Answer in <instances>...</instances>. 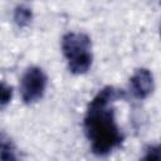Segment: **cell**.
<instances>
[{
  "mask_svg": "<svg viewBox=\"0 0 161 161\" xmlns=\"http://www.w3.org/2000/svg\"><path fill=\"white\" fill-rule=\"evenodd\" d=\"M13 98V88L0 80V107H5Z\"/></svg>",
  "mask_w": 161,
  "mask_h": 161,
  "instance_id": "8",
  "label": "cell"
},
{
  "mask_svg": "<svg viewBox=\"0 0 161 161\" xmlns=\"http://www.w3.org/2000/svg\"><path fill=\"white\" fill-rule=\"evenodd\" d=\"M33 19V11L26 5H18L14 10V20L19 26H26Z\"/></svg>",
  "mask_w": 161,
  "mask_h": 161,
  "instance_id": "6",
  "label": "cell"
},
{
  "mask_svg": "<svg viewBox=\"0 0 161 161\" xmlns=\"http://www.w3.org/2000/svg\"><path fill=\"white\" fill-rule=\"evenodd\" d=\"M62 50L68 62L91 55V39L84 33H67L62 39Z\"/></svg>",
  "mask_w": 161,
  "mask_h": 161,
  "instance_id": "3",
  "label": "cell"
},
{
  "mask_svg": "<svg viewBox=\"0 0 161 161\" xmlns=\"http://www.w3.org/2000/svg\"><path fill=\"white\" fill-rule=\"evenodd\" d=\"M0 161H20L11 140L0 132Z\"/></svg>",
  "mask_w": 161,
  "mask_h": 161,
  "instance_id": "5",
  "label": "cell"
},
{
  "mask_svg": "<svg viewBox=\"0 0 161 161\" xmlns=\"http://www.w3.org/2000/svg\"><path fill=\"white\" fill-rule=\"evenodd\" d=\"M130 89L137 99L147 98L153 91V75L146 68L137 69L130 79Z\"/></svg>",
  "mask_w": 161,
  "mask_h": 161,
  "instance_id": "4",
  "label": "cell"
},
{
  "mask_svg": "<svg viewBox=\"0 0 161 161\" xmlns=\"http://www.w3.org/2000/svg\"><path fill=\"white\" fill-rule=\"evenodd\" d=\"M47 75L39 67H30L25 70L20 80V93L25 103L38 102L45 92Z\"/></svg>",
  "mask_w": 161,
  "mask_h": 161,
  "instance_id": "2",
  "label": "cell"
},
{
  "mask_svg": "<svg viewBox=\"0 0 161 161\" xmlns=\"http://www.w3.org/2000/svg\"><path fill=\"white\" fill-rule=\"evenodd\" d=\"M121 97V91L113 87H104L94 96L88 106L84 130L91 142V148L97 156H107L123 140L112 108L113 102Z\"/></svg>",
  "mask_w": 161,
  "mask_h": 161,
  "instance_id": "1",
  "label": "cell"
},
{
  "mask_svg": "<svg viewBox=\"0 0 161 161\" xmlns=\"http://www.w3.org/2000/svg\"><path fill=\"white\" fill-rule=\"evenodd\" d=\"M141 161H161V148L158 145H151L146 148Z\"/></svg>",
  "mask_w": 161,
  "mask_h": 161,
  "instance_id": "7",
  "label": "cell"
}]
</instances>
